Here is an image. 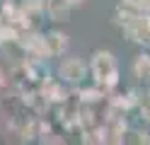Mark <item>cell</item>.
<instances>
[{"instance_id": "obj_3", "label": "cell", "mask_w": 150, "mask_h": 145, "mask_svg": "<svg viewBox=\"0 0 150 145\" xmlns=\"http://www.w3.org/2000/svg\"><path fill=\"white\" fill-rule=\"evenodd\" d=\"M61 75L65 80H80V77H85V63L80 58H65L61 63Z\"/></svg>"}, {"instance_id": "obj_1", "label": "cell", "mask_w": 150, "mask_h": 145, "mask_svg": "<svg viewBox=\"0 0 150 145\" xmlns=\"http://www.w3.org/2000/svg\"><path fill=\"white\" fill-rule=\"evenodd\" d=\"M92 75H95L99 82H104V85H114L116 75H119L116 58L109 51H97L95 56H92Z\"/></svg>"}, {"instance_id": "obj_5", "label": "cell", "mask_w": 150, "mask_h": 145, "mask_svg": "<svg viewBox=\"0 0 150 145\" xmlns=\"http://www.w3.org/2000/svg\"><path fill=\"white\" fill-rule=\"evenodd\" d=\"M46 10H49V17L56 19V22H65L70 17V5L65 0H49L46 3Z\"/></svg>"}, {"instance_id": "obj_9", "label": "cell", "mask_w": 150, "mask_h": 145, "mask_svg": "<svg viewBox=\"0 0 150 145\" xmlns=\"http://www.w3.org/2000/svg\"><path fill=\"white\" fill-rule=\"evenodd\" d=\"M140 114H143V119L150 123V94H145V99L140 102Z\"/></svg>"}, {"instance_id": "obj_7", "label": "cell", "mask_w": 150, "mask_h": 145, "mask_svg": "<svg viewBox=\"0 0 150 145\" xmlns=\"http://www.w3.org/2000/svg\"><path fill=\"white\" fill-rule=\"evenodd\" d=\"M22 10H24V12L36 15V12H41V10H44V3H41V0H24V3H22Z\"/></svg>"}, {"instance_id": "obj_2", "label": "cell", "mask_w": 150, "mask_h": 145, "mask_svg": "<svg viewBox=\"0 0 150 145\" xmlns=\"http://www.w3.org/2000/svg\"><path fill=\"white\" fill-rule=\"evenodd\" d=\"M124 32L131 36V41L150 44V15H136V17L124 27Z\"/></svg>"}, {"instance_id": "obj_8", "label": "cell", "mask_w": 150, "mask_h": 145, "mask_svg": "<svg viewBox=\"0 0 150 145\" xmlns=\"http://www.w3.org/2000/svg\"><path fill=\"white\" fill-rule=\"evenodd\" d=\"M12 39H17V32L7 24H0V41H12Z\"/></svg>"}, {"instance_id": "obj_6", "label": "cell", "mask_w": 150, "mask_h": 145, "mask_svg": "<svg viewBox=\"0 0 150 145\" xmlns=\"http://www.w3.org/2000/svg\"><path fill=\"white\" fill-rule=\"evenodd\" d=\"M133 73L140 80H150V56L148 53H140L133 61Z\"/></svg>"}, {"instance_id": "obj_10", "label": "cell", "mask_w": 150, "mask_h": 145, "mask_svg": "<svg viewBox=\"0 0 150 145\" xmlns=\"http://www.w3.org/2000/svg\"><path fill=\"white\" fill-rule=\"evenodd\" d=\"M136 145H150V135L148 133H138L136 135Z\"/></svg>"}, {"instance_id": "obj_11", "label": "cell", "mask_w": 150, "mask_h": 145, "mask_svg": "<svg viewBox=\"0 0 150 145\" xmlns=\"http://www.w3.org/2000/svg\"><path fill=\"white\" fill-rule=\"evenodd\" d=\"M65 3H68L70 7H78V5H82V3H85V0H65Z\"/></svg>"}, {"instance_id": "obj_4", "label": "cell", "mask_w": 150, "mask_h": 145, "mask_svg": "<svg viewBox=\"0 0 150 145\" xmlns=\"http://www.w3.org/2000/svg\"><path fill=\"white\" fill-rule=\"evenodd\" d=\"M44 41H46L49 56H61V53H65V48H68V36L61 34V32H53L49 36H44Z\"/></svg>"}]
</instances>
